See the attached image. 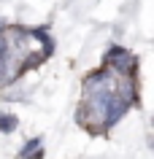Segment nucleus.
I'll use <instances>...</instances> for the list:
<instances>
[{
	"label": "nucleus",
	"instance_id": "obj_1",
	"mask_svg": "<svg viewBox=\"0 0 154 159\" xmlns=\"http://www.w3.org/2000/svg\"><path fill=\"white\" fill-rule=\"evenodd\" d=\"M51 49L54 46L46 30L3 27L0 30V86L14 84L30 67L43 65Z\"/></svg>",
	"mask_w": 154,
	"mask_h": 159
},
{
	"label": "nucleus",
	"instance_id": "obj_2",
	"mask_svg": "<svg viewBox=\"0 0 154 159\" xmlns=\"http://www.w3.org/2000/svg\"><path fill=\"white\" fill-rule=\"evenodd\" d=\"M105 65L114 67L116 73H127V75L135 73V57H133L127 49H122V46H111V49H108V54H105Z\"/></svg>",
	"mask_w": 154,
	"mask_h": 159
},
{
	"label": "nucleus",
	"instance_id": "obj_3",
	"mask_svg": "<svg viewBox=\"0 0 154 159\" xmlns=\"http://www.w3.org/2000/svg\"><path fill=\"white\" fill-rule=\"evenodd\" d=\"M41 157H43V140L41 138H33L25 148L19 151V159H41Z\"/></svg>",
	"mask_w": 154,
	"mask_h": 159
},
{
	"label": "nucleus",
	"instance_id": "obj_4",
	"mask_svg": "<svg viewBox=\"0 0 154 159\" xmlns=\"http://www.w3.org/2000/svg\"><path fill=\"white\" fill-rule=\"evenodd\" d=\"M16 127V116H0V132H11Z\"/></svg>",
	"mask_w": 154,
	"mask_h": 159
}]
</instances>
